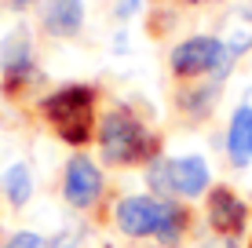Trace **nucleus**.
Masks as SVG:
<instances>
[{
    "instance_id": "nucleus-1",
    "label": "nucleus",
    "mask_w": 252,
    "mask_h": 248,
    "mask_svg": "<svg viewBox=\"0 0 252 248\" xmlns=\"http://www.w3.org/2000/svg\"><path fill=\"white\" fill-rule=\"evenodd\" d=\"M95 142H99L102 161L114 168H135L161 157V139L128 106H110L102 113L99 128H95Z\"/></svg>"
},
{
    "instance_id": "nucleus-2",
    "label": "nucleus",
    "mask_w": 252,
    "mask_h": 248,
    "mask_svg": "<svg viewBox=\"0 0 252 248\" xmlns=\"http://www.w3.org/2000/svg\"><path fill=\"white\" fill-rule=\"evenodd\" d=\"M95 102H99V91L92 84H66V88L51 91V95L40 102V117L66 146L84 150L95 139Z\"/></svg>"
},
{
    "instance_id": "nucleus-3",
    "label": "nucleus",
    "mask_w": 252,
    "mask_h": 248,
    "mask_svg": "<svg viewBox=\"0 0 252 248\" xmlns=\"http://www.w3.org/2000/svg\"><path fill=\"white\" fill-rule=\"evenodd\" d=\"M238 58L223 48L220 37H187L183 44L172 48L168 66L179 81H197V77H212V81L223 84V77L234 70Z\"/></svg>"
},
{
    "instance_id": "nucleus-4",
    "label": "nucleus",
    "mask_w": 252,
    "mask_h": 248,
    "mask_svg": "<svg viewBox=\"0 0 252 248\" xmlns=\"http://www.w3.org/2000/svg\"><path fill=\"white\" fill-rule=\"evenodd\" d=\"M150 172V186L158 193H176V197H201L208 190V183H212V175H208V165L205 157H197V153H187V157H154Z\"/></svg>"
},
{
    "instance_id": "nucleus-5",
    "label": "nucleus",
    "mask_w": 252,
    "mask_h": 248,
    "mask_svg": "<svg viewBox=\"0 0 252 248\" xmlns=\"http://www.w3.org/2000/svg\"><path fill=\"white\" fill-rule=\"evenodd\" d=\"M33 37L26 29H15L0 44V84H4L7 99H19L26 88L33 84Z\"/></svg>"
},
{
    "instance_id": "nucleus-6",
    "label": "nucleus",
    "mask_w": 252,
    "mask_h": 248,
    "mask_svg": "<svg viewBox=\"0 0 252 248\" xmlns=\"http://www.w3.org/2000/svg\"><path fill=\"white\" fill-rule=\"evenodd\" d=\"M102 190H106V179H102L99 165H95L88 153H73V157L66 161V172H63L66 204L77 208V212H88V208H95V201L102 197Z\"/></svg>"
},
{
    "instance_id": "nucleus-7",
    "label": "nucleus",
    "mask_w": 252,
    "mask_h": 248,
    "mask_svg": "<svg viewBox=\"0 0 252 248\" xmlns=\"http://www.w3.org/2000/svg\"><path fill=\"white\" fill-rule=\"evenodd\" d=\"M168 201L154 197V193H132V197H125L114 212L117 230L125 237H158L164 216H168Z\"/></svg>"
},
{
    "instance_id": "nucleus-8",
    "label": "nucleus",
    "mask_w": 252,
    "mask_h": 248,
    "mask_svg": "<svg viewBox=\"0 0 252 248\" xmlns=\"http://www.w3.org/2000/svg\"><path fill=\"white\" fill-rule=\"evenodd\" d=\"M208 226L216 230V237H238L249 223V204L230 190V186H212L205 201Z\"/></svg>"
},
{
    "instance_id": "nucleus-9",
    "label": "nucleus",
    "mask_w": 252,
    "mask_h": 248,
    "mask_svg": "<svg viewBox=\"0 0 252 248\" xmlns=\"http://www.w3.org/2000/svg\"><path fill=\"white\" fill-rule=\"evenodd\" d=\"M40 22L51 37L73 40L84 29V4L81 0H44L40 4Z\"/></svg>"
},
{
    "instance_id": "nucleus-10",
    "label": "nucleus",
    "mask_w": 252,
    "mask_h": 248,
    "mask_svg": "<svg viewBox=\"0 0 252 248\" xmlns=\"http://www.w3.org/2000/svg\"><path fill=\"white\" fill-rule=\"evenodd\" d=\"M227 157L234 168H245L252 161V106H238L227 128Z\"/></svg>"
},
{
    "instance_id": "nucleus-11",
    "label": "nucleus",
    "mask_w": 252,
    "mask_h": 248,
    "mask_svg": "<svg viewBox=\"0 0 252 248\" xmlns=\"http://www.w3.org/2000/svg\"><path fill=\"white\" fill-rule=\"evenodd\" d=\"M220 40H223V48H227L234 58L252 51V11L249 7H230V11L223 15Z\"/></svg>"
},
{
    "instance_id": "nucleus-12",
    "label": "nucleus",
    "mask_w": 252,
    "mask_h": 248,
    "mask_svg": "<svg viewBox=\"0 0 252 248\" xmlns=\"http://www.w3.org/2000/svg\"><path fill=\"white\" fill-rule=\"evenodd\" d=\"M216 99H220V81H208V84H187L176 102H179L183 113H190L194 121H201V117L212 113Z\"/></svg>"
},
{
    "instance_id": "nucleus-13",
    "label": "nucleus",
    "mask_w": 252,
    "mask_h": 248,
    "mask_svg": "<svg viewBox=\"0 0 252 248\" xmlns=\"http://www.w3.org/2000/svg\"><path fill=\"white\" fill-rule=\"evenodd\" d=\"M0 186H4V197L11 201V208H22L26 201L33 197V172L30 165H11L0 179Z\"/></svg>"
},
{
    "instance_id": "nucleus-14",
    "label": "nucleus",
    "mask_w": 252,
    "mask_h": 248,
    "mask_svg": "<svg viewBox=\"0 0 252 248\" xmlns=\"http://www.w3.org/2000/svg\"><path fill=\"white\" fill-rule=\"evenodd\" d=\"M187 230H190V212H187L179 201H168V216H164V223H161V230H158V245L176 248V245L187 237Z\"/></svg>"
},
{
    "instance_id": "nucleus-15",
    "label": "nucleus",
    "mask_w": 252,
    "mask_h": 248,
    "mask_svg": "<svg viewBox=\"0 0 252 248\" xmlns=\"http://www.w3.org/2000/svg\"><path fill=\"white\" fill-rule=\"evenodd\" d=\"M4 248H48V245H44V237L33 234V230H19V234H11L4 241Z\"/></svg>"
},
{
    "instance_id": "nucleus-16",
    "label": "nucleus",
    "mask_w": 252,
    "mask_h": 248,
    "mask_svg": "<svg viewBox=\"0 0 252 248\" xmlns=\"http://www.w3.org/2000/svg\"><path fill=\"white\" fill-rule=\"evenodd\" d=\"M48 248H81V230H77V226H66L63 234L51 237Z\"/></svg>"
},
{
    "instance_id": "nucleus-17",
    "label": "nucleus",
    "mask_w": 252,
    "mask_h": 248,
    "mask_svg": "<svg viewBox=\"0 0 252 248\" xmlns=\"http://www.w3.org/2000/svg\"><path fill=\"white\" fill-rule=\"evenodd\" d=\"M135 7H139V0H125V4L117 7V19H128V15H132Z\"/></svg>"
},
{
    "instance_id": "nucleus-18",
    "label": "nucleus",
    "mask_w": 252,
    "mask_h": 248,
    "mask_svg": "<svg viewBox=\"0 0 252 248\" xmlns=\"http://www.w3.org/2000/svg\"><path fill=\"white\" fill-rule=\"evenodd\" d=\"M201 248H234V237H220V241H208Z\"/></svg>"
},
{
    "instance_id": "nucleus-19",
    "label": "nucleus",
    "mask_w": 252,
    "mask_h": 248,
    "mask_svg": "<svg viewBox=\"0 0 252 248\" xmlns=\"http://www.w3.org/2000/svg\"><path fill=\"white\" fill-rule=\"evenodd\" d=\"M30 4H33V0H7V7H11V11H26Z\"/></svg>"
},
{
    "instance_id": "nucleus-20",
    "label": "nucleus",
    "mask_w": 252,
    "mask_h": 248,
    "mask_svg": "<svg viewBox=\"0 0 252 248\" xmlns=\"http://www.w3.org/2000/svg\"><path fill=\"white\" fill-rule=\"evenodd\" d=\"M249 248H252V245H249Z\"/></svg>"
}]
</instances>
